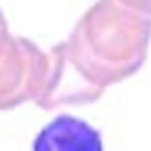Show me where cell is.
Wrapping results in <instances>:
<instances>
[{
  "instance_id": "1",
  "label": "cell",
  "mask_w": 151,
  "mask_h": 151,
  "mask_svg": "<svg viewBox=\"0 0 151 151\" xmlns=\"http://www.w3.org/2000/svg\"><path fill=\"white\" fill-rule=\"evenodd\" d=\"M33 151H104V146L101 133L88 122L63 114L39 132Z\"/></svg>"
},
{
  "instance_id": "2",
  "label": "cell",
  "mask_w": 151,
  "mask_h": 151,
  "mask_svg": "<svg viewBox=\"0 0 151 151\" xmlns=\"http://www.w3.org/2000/svg\"><path fill=\"white\" fill-rule=\"evenodd\" d=\"M127 4L135 10L151 15V0H127Z\"/></svg>"
}]
</instances>
